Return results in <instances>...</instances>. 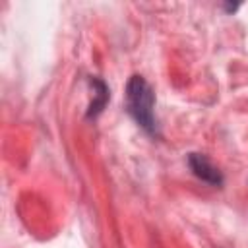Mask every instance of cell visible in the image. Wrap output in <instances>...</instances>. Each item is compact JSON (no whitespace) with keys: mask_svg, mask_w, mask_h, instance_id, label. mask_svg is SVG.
Listing matches in <instances>:
<instances>
[{"mask_svg":"<svg viewBox=\"0 0 248 248\" xmlns=\"http://www.w3.org/2000/svg\"><path fill=\"white\" fill-rule=\"evenodd\" d=\"M155 91L145 81L143 76H130L126 83V110L128 114L138 122L140 128H143L147 134L157 136V120H155Z\"/></svg>","mask_w":248,"mask_h":248,"instance_id":"cell-1","label":"cell"},{"mask_svg":"<svg viewBox=\"0 0 248 248\" xmlns=\"http://www.w3.org/2000/svg\"><path fill=\"white\" fill-rule=\"evenodd\" d=\"M188 167L198 176L202 182H207L211 186H221L223 184V174L221 170L203 155V153H188Z\"/></svg>","mask_w":248,"mask_h":248,"instance_id":"cell-2","label":"cell"},{"mask_svg":"<svg viewBox=\"0 0 248 248\" xmlns=\"http://www.w3.org/2000/svg\"><path fill=\"white\" fill-rule=\"evenodd\" d=\"M89 85L93 87V101L89 103V108H87V112H85V118L87 120H91V118H97L103 110H105V107H107V103H108V99H110V93H108V85L101 79V78H97V76H91L89 78Z\"/></svg>","mask_w":248,"mask_h":248,"instance_id":"cell-3","label":"cell"},{"mask_svg":"<svg viewBox=\"0 0 248 248\" xmlns=\"http://www.w3.org/2000/svg\"><path fill=\"white\" fill-rule=\"evenodd\" d=\"M238 8H240L238 2H234V4H232V2H225V4H223V10H225L227 14H234Z\"/></svg>","mask_w":248,"mask_h":248,"instance_id":"cell-4","label":"cell"}]
</instances>
